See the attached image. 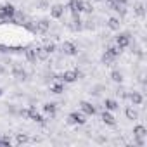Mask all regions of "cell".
<instances>
[{
	"mask_svg": "<svg viewBox=\"0 0 147 147\" xmlns=\"http://www.w3.org/2000/svg\"><path fill=\"white\" fill-rule=\"evenodd\" d=\"M2 94H4V90H2V88H0V95H2Z\"/></svg>",
	"mask_w": 147,
	"mask_h": 147,
	"instance_id": "32",
	"label": "cell"
},
{
	"mask_svg": "<svg viewBox=\"0 0 147 147\" xmlns=\"http://www.w3.org/2000/svg\"><path fill=\"white\" fill-rule=\"evenodd\" d=\"M49 28H50V23H49L47 19H40V21L35 24V31H38V33H47Z\"/></svg>",
	"mask_w": 147,
	"mask_h": 147,
	"instance_id": "10",
	"label": "cell"
},
{
	"mask_svg": "<svg viewBox=\"0 0 147 147\" xmlns=\"http://www.w3.org/2000/svg\"><path fill=\"white\" fill-rule=\"evenodd\" d=\"M111 80L116 82V83H121V82H123V75H121L119 71H113V73H111Z\"/></svg>",
	"mask_w": 147,
	"mask_h": 147,
	"instance_id": "24",
	"label": "cell"
},
{
	"mask_svg": "<svg viewBox=\"0 0 147 147\" xmlns=\"http://www.w3.org/2000/svg\"><path fill=\"white\" fill-rule=\"evenodd\" d=\"M104 107H106L107 111H116L119 106H118V102H116L114 99H106V100H104Z\"/></svg>",
	"mask_w": 147,
	"mask_h": 147,
	"instance_id": "17",
	"label": "cell"
},
{
	"mask_svg": "<svg viewBox=\"0 0 147 147\" xmlns=\"http://www.w3.org/2000/svg\"><path fill=\"white\" fill-rule=\"evenodd\" d=\"M107 52H111V54H113L114 57H118V55L121 54V49H119V47L116 45V47H109V49H107Z\"/></svg>",
	"mask_w": 147,
	"mask_h": 147,
	"instance_id": "27",
	"label": "cell"
},
{
	"mask_svg": "<svg viewBox=\"0 0 147 147\" xmlns=\"http://www.w3.org/2000/svg\"><path fill=\"white\" fill-rule=\"evenodd\" d=\"M80 107H82V113H83L85 116H94V114L97 113V111H95V106L90 104V102H87V100L80 102Z\"/></svg>",
	"mask_w": 147,
	"mask_h": 147,
	"instance_id": "8",
	"label": "cell"
},
{
	"mask_svg": "<svg viewBox=\"0 0 147 147\" xmlns=\"http://www.w3.org/2000/svg\"><path fill=\"white\" fill-rule=\"evenodd\" d=\"M114 59H116V57H114L111 52H107V50H106V52H104V55H102V62H104V64H113V62H114Z\"/></svg>",
	"mask_w": 147,
	"mask_h": 147,
	"instance_id": "20",
	"label": "cell"
},
{
	"mask_svg": "<svg viewBox=\"0 0 147 147\" xmlns=\"http://www.w3.org/2000/svg\"><path fill=\"white\" fill-rule=\"evenodd\" d=\"M45 49H47V52H49V54H52V52L55 50V43H47V45H45Z\"/></svg>",
	"mask_w": 147,
	"mask_h": 147,
	"instance_id": "29",
	"label": "cell"
},
{
	"mask_svg": "<svg viewBox=\"0 0 147 147\" xmlns=\"http://www.w3.org/2000/svg\"><path fill=\"white\" fill-rule=\"evenodd\" d=\"M80 2H82V11H83V12H87V14H92V11H94L92 4H90V2H87V0H80Z\"/></svg>",
	"mask_w": 147,
	"mask_h": 147,
	"instance_id": "22",
	"label": "cell"
},
{
	"mask_svg": "<svg viewBox=\"0 0 147 147\" xmlns=\"http://www.w3.org/2000/svg\"><path fill=\"white\" fill-rule=\"evenodd\" d=\"M107 26H109L113 31H118V30L121 28V21H119L118 18H109V19H107Z\"/></svg>",
	"mask_w": 147,
	"mask_h": 147,
	"instance_id": "14",
	"label": "cell"
},
{
	"mask_svg": "<svg viewBox=\"0 0 147 147\" xmlns=\"http://www.w3.org/2000/svg\"><path fill=\"white\" fill-rule=\"evenodd\" d=\"M62 52L66 55H76L78 54V47L73 43V42H64L62 43Z\"/></svg>",
	"mask_w": 147,
	"mask_h": 147,
	"instance_id": "7",
	"label": "cell"
},
{
	"mask_svg": "<svg viewBox=\"0 0 147 147\" xmlns=\"http://www.w3.org/2000/svg\"><path fill=\"white\" fill-rule=\"evenodd\" d=\"M135 12L142 18V16H144V5H142V4H138V5H137V9H135Z\"/></svg>",
	"mask_w": 147,
	"mask_h": 147,
	"instance_id": "28",
	"label": "cell"
},
{
	"mask_svg": "<svg viewBox=\"0 0 147 147\" xmlns=\"http://www.w3.org/2000/svg\"><path fill=\"white\" fill-rule=\"evenodd\" d=\"M130 35L128 33H119L118 36H116V45L119 47V49H126L128 45H130Z\"/></svg>",
	"mask_w": 147,
	"mask_h": 147,
	"instance_id": "5",
	"label": "cell"
},
{
	"mask_svg": "<svg viewBox=\"0 0 147 147\" xmlns=\"http://www.w3.org/2000/svg\"><path fill=\"white\" fill-rule=\"evenodd\" d=\"M67 9L71 11L73 16H80V12H82V2H80V0H69V2H67Z\"/></svg>",
	"mask_w": 147,
	"mask_h": 147,
	"instance_id": "6",
	"label": "cell"
},
{
	"mask_svg": "<svg viewBox=\"0 0 147 147\" xmlns=\"http://www.w3.org/2000/svg\"><path fill=\"white\" fill-rule=\"evenodd\" d=\"M35 55H36V59H38V61H47L50 54L47 52V49H45V47H36V49H35Z\"/></svg>",
	"mask_w": 147,
	"mask_h": 147,
	"instance_id": "12",
	"label": "cell"
},
{
	"mask_svg": "<svg viewBox=\"0 0 147 147\" xmlns=\"http://www.w3.org/2000/svg\"><path fill=\"white\" fill-rule=\"evenodd\" d=\"M147 135V128L144 126V125H137V126H133V137H145Z\"/></svg>",
	"mask_w": 147,
	"mask_h": 147,
	"instance_id": "15",
	"label": "cell"
},
{
	"mask_svg": "<svg viewBox=\"0 0 147 147\" xmlns=\"http://www.w3.org/2000/svg\"><path fill=\"white\" fill-rule=\"evenodd\" d=\"M26 118L31 119V121H36V123H43V116L36 111V107H28L26 109Z\"/></svg>",
	"mask_w": 147,
	"mask_h": 147,
	"instance_id": "3",
	"label": "cell"
},
{
	"mask_svg": "<svg viewBox=\"0 0 147 147\" xmlns=\"http://www.w3.org/2000/svg\"><path fill=\"white\" fill-rule=\"evenodd\" d=\"M12 75H14V78H18V80H26V73H24L21 67H14Z\"/></svg>",
	"mask_w": 147,
	"mask_h": 147,
	"instance_id": "18",
	"label": "cell"
},
{
	"mask_svg": "<svg viewBox=\"0 0 147 147\" xmlns=\"http://www.w3.org/2000/svg\"><path fill=\"white\" fill-rule=\"evenodd\" d=\"M128 99H130V102H131L133 106H140V104L144 102V97H142L140 92H131V94L128 95Z\"/></svg>",
	"mask_w": 147,
	"mask_h": 147,
	"instance_id": "13",
	"label": "cell"
},
{
	"mask_svg": "<svg viewBox=\"0 0 147 147\" xmlns=\"http://www.w3.org/2000/svg\"><path fill=\"white\" fill-rule=\"evenodd\" d=\"M62 14H64V5H61V4H54V5L50 7V16H52L54 19H61Z\"/></svg>",
	"mask_w": 147,
	"mask_h": 147,
	"instance_id": "9",
	"label": "cell"
},
{
	"mask_svg": "<svg viewBox=\"0 0 147 147\" xmlns=\"http://www.w3.org/2000/svg\"><path fill=\"white\" fill-rule=\"evenodd\" d=\"M24 55L30 62H36V55H35V49H26L24 50Z\"/></svg>",
	"mask_w": 147,
	"mask_h": 147,
	"instance_id": "19",
	"label": "cell"
},
{
	"mask_svg": "<svg viewBox=\"0 0 147 147\" xmlns=\"http://www.w3.org/2000/svg\"><path fill=\"white\" fill-rule=\"evenodd\" d=\"M11 145H12V142H11L9 137H2V138H0V147H11Z\"/></svg>",
	"mask_w": 147,
	"mask_h": 147,
	"instance_id": "26",
	"label": "cell"
},
{
	"mask_svg": "<svg viewBox=\"0 0 147 147\" xmlns=\"http://www.w3.org/2000/svg\"><path fill=\"white\" fill-rule=\"evenodd\" d=\"M50 92H52V94H62V92H64V85H62V83H54V85L50 87Z\"/></svg>",
	"mask_w": 147,
	"mask_h": 147,
	"instance_id": "23",
	"label": "cell"
},
{
	"mask_svg": "<svg viewBox=\"0 0 147 147\" xmlns=\"http://www.w3.org/2000/svg\"><path fill=\"white\" fill-rule=\"evenodd\" d=\"M43 111L52 118V116H55V111H57V106L54 104V102H47L45 106H43Z\"/></svg>",
	"mask_w": 147,
	"mask_h": 147,
	"instance_id": "16",
	"label": "cell"
},
{
	"mask_svg": "<svg viewBox=\"0 0 147 147\" xmlns=\"http://www.w3.org/2000/svg\"><path fill=\"white\" fill-rule=\"evenodd\" d=\"M100 119H102L106 125H109V126H114V125H116V118H114V116H113V114H111L107 109H106V111L100 114Z\"/></svg>",
	"mask_w": 147,
	"mask_h": 147,
	"instance_id": "11",
	"label": "cell"
},
{
	"mask_svg": "<svg viewBox=\"0 0 147 147\" xmlns=\"http://www.w3.org/2000/svg\"><path fill=\"white\" fill-rule=\"evenodd\" d=\"M16 16V7L12 4H5L0 7V21H12V18Z\"/></svg>",
	"mask_w": 147,
	"mask_h": 147,
	"instance_id": "1",
	"label": "cell"
},
{
	"mask_svg": "<svg viewBox=\"0 0 147 147\" xmlns=\"http://www.w3.org/2000/svg\"><path fill=\"white\" fill-rule=\"evenodd\" d=\"M67 121L73 123V125H85L87 123V118H85L83 113H71L67 116Z\"/></svg>",
	"mask_w": 147,
	"mask_h": 147,
	"instance_id": "2",
	"label": "cell"
},
{
	"mask_svg": "<svg viewBox=\"0 0 147 147\" xmlns=\"http://www.w3.org/2000/svg\"><path fill=\"white\" fill-rule=\"evenodd\" d=\"M113 2H116V4H119V5H126L128 0H113Z\"/></svg>",
	"mask_w": 147,
	"mask_h": 147,
	"instance_id": "30",
	"label": "cell"
},
{
	"mask_svg": "<svg viewBox=\"0 0 147 147\" xmlns=\"http://www.w3.org/2000/svg\"><path fill=\"white\" fill-rule=\"evenodd\" d=\"M30 138H28V135H24V133H18V138H16V142L21 145V144H26Z\"/></svg>",
	"mask_w": 147,
	"mask_h": 147,
	"instance_id": "25",
	"label": "cell"
},
{
	"mask_svg": "<svg viewBox=\"0 0 147 147\" xmlns=\"http://www.w3.org/2000/svg\"><path fill=\"white\" fill-rule=\"evenodd\" d=\"M2 73H4V66H2V64H0V75H2Z\"/></svg>",
	"mask_w": 147,
	"mask_h": 147,
	"instance_id": "31",
	"label": "cell"
},
{
	"mask_svg": "<svg viewBox=\"0 0 147 147\" xmlns=\"http://www.w3.org/2000/svg\"><path fill=\"white\" fill-rule=\"evenodd\" d=\"M125 114H126V118H128V119H131V121L138 118V113H137V111H135L133 107H126V111H125Z\"/></svg>",
	"mask_w": 147,
	"mask_h": 147,
	"instance_id": "21",
	"label": "cell"
},
{
	"mask_svg": "<svg viewBox=\"0 0 147 147\" xmlns=\"http://www.w3.org/2000/svg\"><path fill=\"white\" fill-rule=\"evenodd\" d=\"M61 80H62L64 83H75V82L78 80V71H75V69L64 71V73H62V76H61Z\"/></svg>",
	"mask_w": 147,
	"mask_h": 147,
	"instance_id": "4",
	"label": "cell"
},
{
	"mask_svg": "<svg viewBox=\"0 0 147 147\" xmlns=\"http://www.w3.org/2000/svg\"><path fill=\"white\" fill-rule=\"evenodd\" d=\"M95 2H100V0H95Z\"/></svg>",
	"mask_w": 147,
	"mask_h": 147,
	"instance_id": "33",
	"label": "cell"
}]
</instances>
